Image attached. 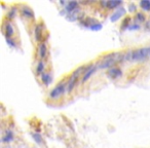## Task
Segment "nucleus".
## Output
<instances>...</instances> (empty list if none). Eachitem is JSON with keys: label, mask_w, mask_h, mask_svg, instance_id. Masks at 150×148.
<instances>
[{"label": "nucleus", "mask_w": 150, "mask_h": 148, "mask_svg": "<svg viewBox=\"0 0 150 148\" xmlns=\"http://www.w3.org/2000/svg\"><path fill=\"white\" fill-rule=\"evenodd\" d=\"M140 7L143 11H150V0H142L140 1Z\"/></svg>", "instance_id": "6ab92c4d"}, {"label": "nucleus", "mask_w": 150, "mask_h": 148, "mask_svg": "<svg viewBox=\"0 0 150 148\" xmlns=\"http://www.w3.org/2000/svg\"><path fill=\"white\" fill-rule=\"evenodd\" d=\"M90 29L93 30V31H99V30L102 29V24H101V23H96V24H94L93 26H91Z\"/></svg>", "instance_id": "4be33fe9"}, {"label": "nucleus", "mask_w": 150, "mask_h": 148, "mask_svg": "<svg viewBox=\"0 0 150 148\" xmlns=\"http://www.w3.org/2000/svg\"><path fill=\"white\" fill-rule=\"evenodd\" d=\"M17 13H18V7L11 6V8L8 9V13H7V15H6L7 20H8V21H11V20L15 19V18L17 17Z\"/></svg>", "instance_id": "f3484780"}, {"label": "nucleus", "mask_w": 150, "mask_h": 148, "mask_svg": "<svg viewBox=\"0 0 150 148\" xmlns=\"http://www.w3.org/2000/svg\"><path fill=\"white\" fill-rule=\"evenodd\" d=\"M47 52H48V48H47L46 43L45 42H40V43L38 44V47H37V55H38V57L41 59V61L44 60V59H46Z\"/></svg>", "instance_id": "6e6552de"}, {"label": "nucleus", "mask_w": 150, "mask_h": 148, "mask_svg": "<svg viewBox=\"0 0 150 148\" xmlns=\"http://www.w3.org/2000/svg\"><path fill=\"white\" fill-rule=\"evenodd\" d=\"M125 61V54L121 52H110L103 57L102 60L98 64L99 69H110L112 67H115V65L119 62Z\"/></svg>", "instance_id": "f257e3e1"}, {"label": "nucleus", "mask_w": 150, "mask_h": 148, "mask_svg": "<svg viewBox=\"0 0 150 148\" xmlns=\"http://www.w3.org/2000/svg\"><path fill=\"white\" fill-rule=\"evenodd\" d=\"M67 91V82L65 81H60L50 93V98L52 100H58L61 96L66 93Z\"/></svg>", "instance_id": "20e7f679"}, {"label": "nucleus", "mask_w": 150, "mask_h": 148, "mask_svg": "<svg viewBox=\"0 0 150 148\" xmlns=\"http://www.w3.org/2000/svg\"><path fill=\"white\" fill-rule=\"evenodd\" d=\"M135 21L137 22V24H142L146 21V16L143 13H137L135 16Z\"/></svg>", "instance_id": "a211bd4d"}, {"label": "nucleus", "mask_w": 150, "mask_h": 148, "mask_svg": "<svg viewBox=\"0 0 150 148\" xmlns=\"http://www.w3.org/2000/svg\"><path fill=\"white\" fill-rule=\"evenodd\" d=\"M13 140V133L11 130H6L2 137V142L3 143H9Z\"/></svg>", "instance_id": "2eb2a0df"}, {"label": "nucleus", "mask_w": 150, "mask_h": 148, "mask_svg": "<svg viewBox=\"0 0 150 148\" xmlns=\"http://www.w3.org/2000/svg\"><path fill=\"white\" fill-rule=\"evenodd\" d=\"M97 69H98V66L95 64L86 65V71H84L83 75H82V78H81V84H86V82L94 75V73L97 71Z\"/></svg>", "instance_id": "39448f33"}, {"label": "nucleus", "mask_w": 150, "mask_h": 148, "mask_svg": "<svg viewBox=\"0 0 150 148\" xmlns=\"http://www.w3.org/2000/svg\"><path fill=\"white\" fill-rule=\"evenodd\" d=\"M78 8H79V7H78V2H76V1H70V2H67V4L65 5V7H64L65 11H67L68 13H74V11H76Z\"/></svg>", "instance_id": "f8f14e48"}, {"label": "nucleus", "mask_w": 150, "mask_h": 148, "mask_svg": "<svg viewBox=\"0 0 150 148\" xmlns=\"http://www.w3.org/2000/svg\"><path fill=\"white\" fill-rule=\"evenodd\" d=\"M122 74H123L122 70L117 66L112 67V68L108 69V71H107V75H108V77H110L111 79H117V78L121 77Z\"/></svg>", "instance_id": "0eeeda50"}, {"label": "nucleus", "mask_w": 150, "mask_h": 148, "mask_svg": "<svg viewBox=\"0 0 150 148\" xmlns=\"http://www.w3.org/2000/svg\"><path fill=\"white\" fill-rule=\"evenodd\" d=\"M2 30L5 35V38H13V34H15V29H13V24H11V22L5 21L4 23H3Z\"/></svg>", "instance_id": "423d86ee"}, {"label": "nucleus", "mask_w": 150, "mask_h": 148, "mask_svg": "<svg viewBox=\"0 0 150 148\" xmlns=\"http://www.w3.org/2000/svg\"><path fill=\"white\" fill-rule=\"evenodd\" d=\"M44 70H45V64H44L43 61L40 60L39 62H38L37 66H36V74H37L38 76H41L44 73Z\"/></svg>", "instance_id": "dca6fc26"}, {"label": "nucleus", "mask_w": 150, "mask_h": 148, "mask_svg": "<svg viewBox=\"0 0 150 148\" xmlns=\"http://www.w3.org/2000/svg\"><path fill=\"white\" fill-rule=\"evenodd\" d=\"M5 39H6V43L8 44L11 47H16V46H17V43H16V41L13 38H5Z\"/></svg>", "instance_id": "5701e85b"}, {"label": "nucleus", "mask_w": 150, "mask_h": 148, "mask_svg": "<svg viewBox=\"0 0 150 148\" xmlns=\"http://www.w3.org/2000/svg\"><path fill=\"white\" fill-rule=\"evenodd\" d=\"M137 11V5L135 3H129V13H134V11Z\"/></svg>", "instance_id": "b1692460"}, {"label": "nucleus", "mask_w": 150, "mask_h": 148, "mask_svg": "<svg viewBox=\"0 0 150 148\" xmlns=\"http://www.w3.org/2000/svg\"><path fill=\"white\" fill-rule=\"evenodd\" d=\"M42 35H43V25L41 23L36 24L35 28H34V37H35L36 41H42Z\"/></svg>", "instance_id": "1a4fd4ad"}, {"label": "nucleus", "mask_w": 150, "mask_h": 148, "mask_svg": "<svg viewBox=\"0 0 150 148\" xmlns=\"http://www.w3.org/2000/svg\"><path fill=\"white\" fill-rule=\"evenodd\" d=\"M129 26H131V18H129V17H127L125 20H123L122 24H121V28H120V29H121V30H125L127 28L129 29Z\"/></svg>", "instance_id": "412c9836"}, {"label": "nucleus", "mask_w": 150, "mask_h": 148, "mask_svg": "<svg viewBox=\"0 0 150 148\" xmlns=\"http://www.w3.org/2000/svg\"><path fill=\"white\" fill-rule=\"evenodd\" d=\"M86 68V65H82V66H79L77 69H75V70L73 71L72 74H71L70 77H69L68 81H67V93L70 94V93L74 90V88L76 86V84H77V81H78V79H79V77L81 75H83Z\"/></svg>", "instance_id": "7ed1b4c3"}, {"label": "nucleus", "mask_w": 150, "mask_h": 148, "mask_svg": "<svg viewBox=\"0 0 150 148\" xmlns=\"http://www.w3.org/2000/svg\"><path fill=\"white\" fill-rule=\"evenodd\" d=\"M140 28H141V26H140L139 24H131V26L129 27V30L134 31V30H139Z\"/></svg>", "instance_id": "393cba45"}, {"label": "nucleus", "mask_w": 150, "mask_h": 148, "mask_svg": "<svg viewBox=\"0 0 150 148\" xmlns=\"http://www.w3.org/2000/svg\"><path fill=\"white\" fill-rule=\"evenodd\" d=\"M32 137H33V139L35 140L36 143L39 144V145H42V144L44 143V142H43V138L41 137V135H40V134L33 133V134H32Z\"/></svg>", "instance_id": "aec40b11"}, {"label": "nucleus", "mask_w": 150, "mask_h": 148, "mask_svg": "<svg viewBox=\"0 0 150 148\" xmlns=\"http://www.w3.org/2000/svg\"><path fill=\"white\" fill-rule=\"evenodd\" d=\"M40 79H41L42 84H43L44 86H48L52 82V75L48 72H44L43 74L40 76Z\"/></svg>", "instance_id": "ddd939ff"}, {"label": "nucleus", "mask_w": 150, "mask_h": 148, "mask_svg": "<svg viewBox=\"0 0 150 148\" xmlns=\"http://www.w3.org/2000/svg\"><path fill=\"white\" fill-rule=\"evenodd\" d=\"M103 4L108 9H117L121 6L122 2L121 1H107V2H103Z\"/></svg>", "instance_id": "4468645a"}, {"label": "nucleus", "mask_w": 150, "mask_h": 148, "mask_svg": "<svg viewBox=\"0 0 150 148\" xmlns=\"http://www.w3.org/2000/svg\"><path fill=\"white\" fill-rule=\"evenodd\" d=\"M21 15L23 16L24 18H26V19H30V20L35 18L34 11H32L29 6H26V5H24V6L21 7Z\"/></svg>", "instance_id": "9b49d317"}, {"label": "nucleus", "mask_w": 150, "mask_h": 148, "mask_svg": "<svg viewBox=\"0 0 150 148\" xmlns=\"http://www.w3.org/2000/svg\"><path fill=\"white\" fill-rule=\"evenodd\" d=\"M150 56V47H141L134 50H129L125 54V61L143 62Z\"/></svg>", "instance_id": "f03ea898"}, {"label": "nucleus", "mask_w": 150, "mask_h": 148, "mask_svg": "<svg viewBox=\"0 0 150 148\" xmlns=\"http://www.w3.org/2000/svg\"><path fill=\"white\" fill-rule=\"evenodd\" d=\"M125 7H122V6L118 7V8L115 9L114 13H113L112 15H111L110 21H111V22H116L117 20H119L121 17H123V16H125Z\"/></svg>", "instance_id": "9d476101"}]
</instances>
